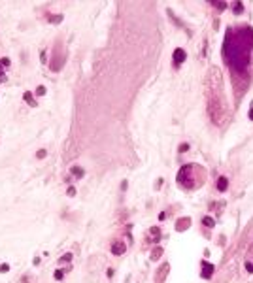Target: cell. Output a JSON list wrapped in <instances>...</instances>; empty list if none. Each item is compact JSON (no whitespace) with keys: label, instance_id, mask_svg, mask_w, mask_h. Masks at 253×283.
<instances>
[{"label":"cell","instance_id":"12","mask_svg":"<svg viewBox=\"0 0 253 283\" xmlns=\"http://www.w3.org/2000/svg\"><path fill=\"white\" fill-rule=\"evenodd\" d=\"M0 64H2L4 68H8V66H9V59H6V57H4V59H0Z\"/></svg>","mask_w":253,"mask_h":283},{"label":"cell","instance_id":"18","mask_svg":"<svg viewBox=\"0 0 253 283\" xmlns=\"http://www.w3.org/2000/svg\"><path fill=\"white\" fill-rule=\"evenodd\" d=\"M187 149H189V146H185V143H183V146H182V147H179V151H182V153H183V151H187Z\"/></svg>","mask_w":253,"mask_h":283},{"label":"cell","instance_id":"4","mask_svg":"<svg viewBox=\"0 0 253 283\" xmlns=\"http://www.w3.org/2000/svg\"><path fill=\"white\" fill-rule=\"evenodd\" d=\"M70 172H72V176L77 178V179H81V178H83V174H85V172H83V168H79V166H72V168H70Z\"/></svg>","mask_w":253,"mask_h":283},{"label":"cell","instance_id":"9","mask_svg":"<svg viewBox=\"0 0 253 283\" xmlns=\"http://www.w3.org/2000/svg\"><path fill=\"white\" fill-rule=\"evenodd\" d=\"M202 223H204L206 226H210V228H211V226L215 225V223H214V219H211V217H204V219H202Z\"/></svg>","mask_w":253,"mask_h":283},{"label":"cell","instance_id":"20","mask_svg":"<svg viewBox=\"0 0 253 283\" xmlns=\"http://www.w3.org/2000/svg\"><path fill=\"white\" fill-rule=\"evenodd\" d=\"M0 76H4V66L0 64Z\"/></svg>","mask_w":253,"mask_h":283},{"label":"cell","instance_id":"11","mask_svg":"<svg viewBox=\"0 0 253 283\" xmlns=\"http://www.w3.org/2000/svg\"><path fill=\"white\" fill-rule=\"evenodd\" d=\"M36 95H40V96H42V95H45V87H44V85H40L38 89H36Z\"/></svg>","mask_w":253,"mask_h":283},{"label":"cell","instance_id":"3","mask_svg":"<svg viewBox=\"0 0 253 283\" xmlns=\"http://www.w3.org/2000/svg\"><path fill=\"white\" fill-rule=\"evenodd\" d=\"M23 98H25V102H27V104H28L30 108H36V106H38V104H36V100L32 98V92H28V91H27V92L23 95Z\"/></svg>","mask_w":253,"mask_h":283},{"label":"cell","instance_id":"5","mask_svg":"<svg viewBox=\"0 0 253 283\" xmlns=\"http://www.w3.org/2000/svg\"><path fill=\"white\" fill-rule=\"evenodd\" d=\"M202 266H204V274H202V276H204V277H210V276H211V270H214V266L208 264V262H204Z\"/></svg>","mask_w":253,"mask_h":283},{"label":"cell","instance_id":"19","mask_svg":"<svg viewBox=\"0 0 253 283\" xmlns=\"http://www.w3.org/2000/svg\"><path fill=\"white\" fill-rule=\"evenodd\" d=\"M4 81H6V74H4V76H0V83H4Z\"/></svg>","mask_w":253,"mask_h":283},{"label":"cell","instance_id":"6","mask_svg":"<svg viewBox=\"0 0 253 283\" xmlns=\"http://www.w3.org/2000/svg\"><path fill=\"white\" fill-rule=\"evenodd\" d=\"M217 189H219V191H225V189H227V178H219V181H217Z\"/></svg>","mask_w":253,"mask_h":283},{"label":"cell","instance_id":"7","mask_svg":"<svg viewBox=\"0 0 253 283\" xmlns=\"http://www.w3.org/2000/svg\"><path fill=\"white\" fill-rule=\"evenodd\" d=\"M185 226H189V219H179L178 221V230H183Z\"/></svg>","mask_w":253,"mask_h":283},{"label":"cell","instance_id":"16","mask_svg":"<svg viewBox=\"0 0 253 283\" xmlns=\"http://www.w3.org/2000/svg\"><path fill=\"white\" fill-rule=\"evenodd\" d=\"M74 194H76V189L70 187V189H68V196H74Z\"/></svg>","mask_w":253,"mask_h":283},{"label":"cell","instance_id":"14","mask_svg":"<svg viewBox=\"0 0 253 283\" xmlns=\"http://www.w3.org/2000/svg\"><path fill=\"white\" fill-rule=\"evenodd\" d=\"M0 272H2V274H6V272H9V266H8V264H0Z\"/></svg>","mask_w":253,"mask_h":283},{"label":"cell","instance_id":"15","mask_svg":"<svg viewBox=\"0 0 253 283\" xmlns=\"http://www.w3.org/2000/svg\"><path fill=\"white\" fill-rule=\"evenodd\" d=\"M70 259H72V255H64V257H61L59 260H61V262H68Z\"/></svg>","mask_w":253,"mask_h":283},{"label":"cell","instance_id":"21","mask_svg":"<svg viewBox=\"0 0 253 283\" xmlns=\"http://www.w3.org/2000/svg\"><path fill=\"white\" fill-rule=\"evenodd\" d=\"M249 117H251V119H253V110H251V111H249Z\"/></svg>","mask_w":253,"mask_h":283},{"label":"cell","instance_id":"1","mask_svg":"<svg viewBox=\"0 0 253 283\" xmlns=\"http://www.w3.org/2000/svg\"><path fill=\"white\" fill-rule=\"evenodd\" d=\"M125 249H127V245L123 244V242H113V244H112V253L113 255H123V253H125Z\"/></svg>","mask_w":253,"mask_h":283},{"label":"cell","instance_id":"17","mask_svg":"<svg viewBox=\"0 0 253 283\" xmlns=\"http://www.w3.org/2000/svg\"><path fill=\"white\" fill-rule=\"evenodd\" d=\"M159 255H161V249H155V251H153V259H157Z\"/></svg>","mask_w":253,"mask_h":283},{"label":"cell","instance_id":"10","mask_svg":"<svg viewBox=\"0 0 253 283\" xmlns=\"http://www.w3.org/2000/svg\"><path fill=\"white\" fill-rule=\"evenodd\" d=\"M64 277V270H57L55 272V279H63Z\"/></svg>","mask_w":253,"mask_h":283},{"label":"cell","instance_id":"8","mask_svg":"<svg viewBox=\"0 0 253 283\" xmlns=\"http://www.w3.org/2000/svg\"><path fill=\"white\" fill-rule=\"evenodd\" d=\"M49 21L51 23H61L63 21V15H49Z\"/></svg>","mask_w":253,"mask_h":283},{"label":"cell","instance_id":"13","mask_svg":"<svg viewBox=\"0 0 253 283\" xmlns=\"http://www.w3.org/2000/svg\"><path fill=\"white\" fill-rule=\"evenodd\" d=\"M45 155H47V153H45V149H40V151L36 153V157H38V159H44Z\"/></svg>","mask_w":253,"mask_h":283},{"label":"cell","instance_id":"2","mask_svg":"<svg viewBox=\"0 0 253 283\" xmlns=\"http://www.w3.org/2000/svg\"><path fill=\"white\" fill-rule=\"evenodd\" d=\"M183 60H185V51L178 47L176 51H174V63H176V66H179Z\"/></svg>","mask_w":253,"mask_h":283}]
</instances>
